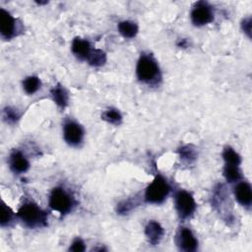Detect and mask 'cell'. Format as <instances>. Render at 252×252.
Instances as JSON below:
<instances>
[{
  "mask_svg": "<svg viewBox=\"0 0 252 252\" xmlns=\"http://www.w3.org/2000/svg\"><path fill=\"white\" fill-rule=\"evenodd\" d=\"M17 21L5 9H0V32L4 39H11L16 35Z\"/></svg>",
  "mask_w": 252,
  "mask_h": 252,
  "instance_id": "cell-9",
  "label": "cell"
},
{
  "mask_svg": "<svg viewBox=\"0 0 252 252\" xmlns=\"http://www.w3.org/2000/svg\"><path fill=\"white\" fill-rule=\"evenodd\" d=\"M186 43H187L186 39H181V40H180V42L178 43V46H181V47H186Z\"/></svg>",
  "mask_w": 252,
  "mask_h": 252,
  "instance_id": "cell-26",
  "label": "cell"
},
{
  "mask_svg": "<svg viewBox=\"0 0 252 252\" xmlns=\"http://www.w3.org/2000/svg\"><path fill=\"white\" fill-rule=\"evenodd\" d=\"M101 119L110 123V124L118 125L122 121V114L120 113V111L118 109L110 107V108H108V109H106L102 112Z\"/></svg>",
  "mask_w": 252,
  "mask_h": 252,
  "instance_id": "cell-18",
  "label": "cell"
},
{
  "mask_svg": "<svg viewBox=\"0 0 252 252\" xmlns=\"http://www.w3.org/2000/svg\"><path fill=\"white\" fill-rule=\"evenodd\" d=\"M136 75L140 82L153 84L160 78V70L157 60L147 53H142L136 67Z\"/></svg>",
  "mask_w": 252,
  "mask_h": 252,
  "instance_id": "cell-2",
  "label": "cell"
},
{
  "mask_svg": "<svg viewBox=\"0 0 252 252\" xmlns=\"http://www.w3.org/2000/svg\"><path fill=\"white\" fill-rule=\"evenodd\" d=\"M223 176L227 182H238L242 178V173L238 165L225 164L223 168Z\"/></svg>",
  "mask_w": 252,
  "mask_h": 252,
  "instance_id": "cell-16",
  "label": "cell"
},
{
  "mask_svg": "<svg viewBox=\"0 0 252 252\" xmlns=\"http://www.w3.org/2000/svg\"><path fill=\"white\" fill-rule=\"evenodd\" d=\"M178 154H179L180 159H182L183 161H185L187 163H191L197 158V152L190 145L182 146L181 148H179Z\"/></svg>",
  "mask_w": 252,
  "mask_h": 252,
  "instance_id": "cell-21",
  "label": "cell"
},
{
  "mask_svg": "<svg viewBox=\"0 0 252 252\" xmlns=\"http://www.w3.org/2000/svg\"><path fill=\"white\" fill-rule=\"evenodd\" d=\"M178 248L185 252H194L198 249V240L192 230L188 227H180L175 236Z\"/></svg>",
  "mask_w": 252,
  "mask_h": 252,
  "instance_id": "cell-7",
  "label": "cell"
},
{
  "mask_svg": "<svg viewBox=\"0 0 252 252\" xmlns=\"http://www.w3.org/2000/svg\"><path fill=\"white\" fill-rule=\"evenodd\" d=\"M41 86V81L36 76H29L23 81V89L28 94H33Z\"/></svg>",
  "mask_w": 252,
  "mask_h": 252,
  "instance_id": "cell-17",
  "label": "cell"
},
{
  "mask_svg": "<svg viewBox=\"0 0 252 252\" xmlns=\"http://www.w3.org/2000/svg\"><path fill=\"white\" fill-rule=\"evenodd\" d=\"M3 119L4 121H6L9 124H15L18 122V120L20 119V113L19 111L11 106H6L3 109Z\"/></svg>",
  "mask_w": 252,
  "mask_h": 252,
  "instance_id": "cell-23",
  "label": "cell"
},
{
  "mask_svg": "<svg viewBox=\"0 0 252 252\" xmlns=\"http://www.w3.org/2000/svg\"><path fill=\"white\" fill-rule=\"evenodd\" d=\"M51 97L53 101L61 108H64L68 104V93L67 91L61 86L60 84H57L54 86L50 91Z\"/></svg>",
  "mask_w": 252,
  "mask_h": 252,
  "instance_id": "cell-14",
  "label": "cell"
},
{
  "mask_svg": "<svg viewBox=\"0 0 252 252\" xmlns=\"http://www.w3.org/2000/svg\"><path fill=\"white\" fill-rule=\"evenodd\" d=\"M9 166L14 173L21 174L30 168V162L21 151L14 150L9 156Z\"/></svg>",
  "mask_w": 252,
  "mask_h": 252,
  "instance_id": "cell-10",
  "label": "cell"
},
{
  "mask_svg": "<svg viewBox=\"0 0 252 252\" xmlns=\"http://www.w3.org/2000/svg\"><path fill=\"white\" fill-rule=\"evenodd\" d=\"M87 62L94 67H100L106 62V54L100 49H94L87 59Z\"/></svg>",
  "mask_w": 252,
  "mask_h": 252,
  "instance_id": "cell-20",
  "label": "cell"
},
{
  "mask_svg": "<svg viewBox=\"0 0 252 252\" xmlns=\"http://www.w3.org/2000/svg\"><path fill=\"white\" fill-rule=\"evenodd\" d=\"M235 200L243 207L249 208L252 203L251 186L246 181H240L234 187Z\"/></svg>",
  "mask_w": 252,
  "mask_h": 252,
  "instance_id": "cell-11",
  "label": "cell"
},
{
  "mask_svg": "<svg viewBox=\"0 0 252 252\" xmlns=\"http://www.w3.org/2000/svg\"><path fill=\"white\" fill-rule=\"evenodd\" d=\"M191 22L196 27H202L210 24L214 20V11L212 6L205 1L195 3L190 14Z\"/></svg>",
  "mask_w": 252,
  "mask_h": 252,
  "instance_id": "cell-6",
  "label": "cell"
},
{
  "mask_svg": "<svg viewBox=\"0 0 252 252\" xmlns=\"http://www.w3.org/2000/svg\"><path fill=\"white\" fill-rule=\"evenodd\" d=\"M71 49L73 54L77 58H79L80 60H86V61L91 55L92 51L94 50L89 40L84 39L82 37H78V36L73 39Z\"/></svg>",
  "mask_w": 252,
  "mask_h": 252,
  "instance_id": "cell-13",
  "label": "cell"
},
{
  "mask_svg": "<svg viewBox=\"0 0 252 252\" xmlns=\"http://www.w3.org/2000/svg\"><path fill=\"white\" fill-rule=\"evenodd\" d=\"M85 250H86L85 242L81 238L74 239L72 244L69 247V251H73V252H82Z\"/></svg>",
  "mask_w": 252,
  "mask_h": 252,
  "instance_id": "cell-24",
  "label": "cell"
},
{
  "mask_svg": "<svg viewBox=\"0 0 252 252\" xmlns=\"http://www.w3.org/2000/svg\"><path fill=\"white\" fill-rule=\"evenodd\" d=\"M119 33L125 38H133L137 35L139 28L138 25L132 21H121L117 25Z\"/></svg>",
  "mask_w": 252,
  "mask_h": 252,
  "instance_id": "cell-15",
  "label": "cell"
},
{
  "mask_svg": "<svg viewBox=\"0 0 252 252\" xmlns=\"http://www.w3.org/2000/svg\"><path fill=\"white\" fill-rule=\"evenodd\" d=\"M49 207L61 216L70 213L74 206L73 197L62 187H54L48 197Z\"/></svg>",
  "mask_w": 252,
  "mask_h": 252,
  "instance_id": "cell-4",
  "label": "cell"
},
{
  "mask_svg": "<svg viewBox=\"0 0 252 252\" xmlns=\"http://www.w3.org/2000/svg\"><path fill=\"white\" fill-rule=\"evenodd\" d=\"M169 191L170 186L166 179L162 175L157 174L154 180L147 186L144 199L150 204H160L166 199Z\"/></svg>",
  "mask_w": 252,
  "mask_h": 252,
  "instance_id": "cell-3",
  "label": "cell"
},
{
  "mask_svg": "<svg viewBox=\"0 0 252 252\" xmlns=\"http://www.w3.org/2000/svg\"><path fill=\"white\" fill-rule=\"evenodd\" d=\"M164 234V229L157 220H149L145 226V235L152 245H157L160 242Z\"/></svg>",
  "mask_w": 252,
  "mask_h": 252,
  "instance_id": "cell-12",
  "label": "cell"
},
{
  "mask_svg": "<svg viewBox=\"0 0 252 252\" xmlns=\"http://www.w3.org/2000/svg\"><path fill=\"white\" fill-rule=\"evenodd\" d=\"M241 29H242L243 32L247 34L248 37L251 36V18L250 17L243 19V21L241 23Z\"/></svg>",
  "mask_w": 252,
  "mask_h": 252,
  "instance_id": "cell-25",
  "label": "cell"
},
{
  "mask_svg": "<svg viewBox=\"0 0 252 252\" xmlns=\"http://www.w3.org/2000/svg\"><path fill=\"white\" fill-rule=\"evenodd\" d=\"M63 137L68 145L79 146L84 139V129L75 121H67L63 126Z\"/></svg>",
  "mask_w": 252,
  "mask_h": 252,
  "instance_id": "cell-8",
  "label": "cell"
},
{
  "mask_svg": "<svg viewBox=\"0 0 252 252\" xmlns=\"http://www.w3.org/2000/svg\"><path fill=\"white\" fill-rule=\"evenodd\" d=\"M174 206L177 215L181 220L190 218L196 210L194 197L186 190H178L174 195Z\"/></svg>",
  "mask_w": 252,
  "mask_h": 252,
  "instance_id": "cell-5",
  "label": "cell"
},
{
  "mask_svg": "<svg viewBox=\"0 0 252 252\" xmlns=\"http://www.w3.org/2000/svg\"><path fill=\"white\" fill-rule=\"evenodd\" d=\"M14 220V212L11 210L10 207H8L4 202L1 205V226H9L11 222Z\"/></svg>",
  "mask_w": 252,
  "mask_h": 252,
  "instance_id": "cell-22",
  "label": "cell"
},
{
  "mask_svg": "<svg viewBox=\"0 0 252 252\" xmlns=\"http://www.w3.org/2000/svg\"><path fill=\"white\" fill-rule=\"evenodd\" d=\"M222 158H223L225 164H231V165H238L239 166V164L241 162L240 156L231 147H225L223 149Z\"/></svg>",
  "mask_w": 252,
  "mask_h": 252,
  "instance_id": "cell-19",
  "label": "cell"
},
{
  "mask_svg": "<svg viewBox=\"0 0 252 252\" xmlns=\"http://www.w3.org/2000/svg\"><path fill=\"white\" fill-rule=\"evenodd\" d=\"M18 219L30 228L43 227L47 224V214L35 203L26 202L17 212Z\"/></svg>",
  "mask_w": 252,
  "mask_h": 252,
  "instance_id": "cell-1",
  "label": "cell"
}]
</instances>
